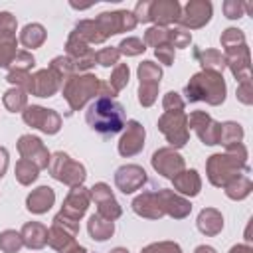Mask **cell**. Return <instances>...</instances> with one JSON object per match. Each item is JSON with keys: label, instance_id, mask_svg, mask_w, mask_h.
Instances as JSON below:
<instances>
[{"label": "cell", "instance_id": "obj_1", "mask_svg": "<svg viewBox=\"0 0 253 253\" xmlns=\"http://www.w3.org/2000/svg\"><path fill=\"white\" fill-rule=\"evenodd\" d=\"M206 172H208V180L215 188H223L233 178L247 174L249 172L247 148L243 146V142L225 146V152L211 154L206 162Z\"/></svg>", "mask_w": 253, "mask_h": 253}, {"label": "cell", "instance_id": "obj_2", "mask_svg": "<svg viewBox=\"0 0 253 253\" xmlns=\"http://www.w3.org/2000/svg\"><path fill=\"white\" fill-rule=\"evenodd\" d=\"M87 125L101 134H117L125 128V109L111 97H95L85 113Z\"/></svg>", "mask_w": 253, "mask_h": 253}, {"label": "cell", "instance_id": "obj_3", "mask_svg": "<svg viewBox=\"0 0 253 253\" xmlns=\"http://www.w3.org/2000/svg\"><path fill=\"white\" fill-rule=\"evenodd\" d=\"M225 93H227V87H225L223 75L210 69H202L194 73L188 85L184 87V95L190 103L206 101L211 107L221 105L225 101Z\"/></svg>", "mask_w": 253, "mask_h": 253}, {"label": "cell", "instance_id": "obj_4", "mask_svg": "<svg viewBox=\"0 0 253 253\" xmlns=\"http://www.w3.org/2000/svg\"><path fill=\"white\" fill-rule=\"evenodd\" d=\"M101 79L93 73H73L61 85V95L71 111H81L91 99L99 97Z\"/></svg>", "mask_w": 253, "mask_h": 253}, {"label": "cell", "instance_id": "obj_5", "mask_svg": "<svg viewBox=\"0 0 253 253\" xmlns=\"http://www.w3.org/2000/svg\"><path fill=\"white\" fill-rule=\"evenodd\" d=\"M47 170L51 174V178H55L57 182L75 188V186H83L85 178H87V170L81 162L73 160L67 152H53L47 164Z\"/></svg>", "mask_w": 253, "mask_h": 253}, {"label": "cell", "instance_id": "obj_6", "mask_svg": "<svg viewBox=\"0 0 253 253\" xmlns=\"http://www.w3.org/2000/svg\"><path fill=\"white\" fill-rule=\"evenodd\" d=\"M158 130L166 136L170 142V148H182L188 138H190V128H188V115L186 111H176V113H162L158 119Z\"/></svg>", "mask_w": 253, "mask_h": 253}, {"label": "cell", "instance_id": "obj_7", "mask_svg": "<svg viewBox=\"0 0 253 253\" xmlns=\"http://www.w3.org/2000/svg\"><path fill=\"white\" fill-rule=\"evenodd\" d=\"M79 233V221L69 219L61 213H57L47 229V245L55 249L57 253H63L75 243V237Z\"/></svg>", "mask_w": 253, "mask_h": 253}, {"label": "cell", "instance_id": "obj_8", "mask_svg": "<svg viewBox=\"0 0 253 253\" xmlns=\"http://www.w3.org/2000/svg\"><path fill=\"white\" fill-rule=\"evenodd\" d=\"M22 119L28 126L38 128L45 134H55L61 128V117L53 109H45L42 105H28L22 111Z\"/></svg>", "mask_w": 253, "mask_h": 253}, {"label": "cell", "instance_id": "obj_9", "mask_svg": "<svg viewBox=\"0 0 253 253\" xmlns=\"http://www.w3.org/2000/svg\"><path fill=\"white\" fill-rule=\"evenodd\" d=\"M97 28L101 30V34L105 38H111L115 34H123V32H130L136 28V18L132 12L128 10H113V12H101L95 18Z\"/></svg>", "mask_w": 253, "mask_h": 253}, {"label": "cell", "instance_id": "obj_10", "mask_svg": "<svg viewBox=\"0 0 253 253\" xmlns=\"http://www.w3.org/2000/svg\"><path fill=\"white\" fill-rule=\"evenodd\" d=\"M150 164H152V168H154L160 176H164V178H168V180H172V178L178 176L182 170H186L184 156H182L176 148H170V146L158 148V150L152 154Z\"/></svg>", "mask_w": 253, "mask_h": 253}, {"label": "cell", "instance_id": "obj_11", "mask_svg": "<svg viewBox=\"0 0 253 253\" xmlns=\"http://www.w3.org/2000/svg\"><path fill=\"white\" fill-rule=\"evenodd\" d=\"M211 2L210 0H190L182 14H180V28L182 30H198V28H204L210 20H211Z\"/></svg>", "mask_w": 253, "mask_h": 253}, {"label": "cell", "instance_id": "obj_12", "mask_svg": "<svg viewBox=\"0 0 253 253\" xmlns=\"http://www.w3.org/2000/svg\"><path fill=\"white\" fill-rule=\"evenodd\" d=\"M89 194H91V200L97 204V213H99L101 217H105V219H109V221H115V219L121 217L123 208H121L119 202L115 200L113 190H111L109 184L97 182V184H93V188L89 190Z\"/></svg>", "mask_w": 253, "mask_h": 253}, {"label": "cell", "instance_id": "obj_13", "mask_svg": "<svg viewBox=\"0 0 253 253\" xmlns=\"http://www.w3.org/2000/svg\"><path fill=\"white\" fill-rule=\"evenodd\" d=\"M188 128H192L206 146H213L219 140V123L206 111H192L188 115Z\"/></svg>", "mask_w": 253, "mask_h": 253}, {"label": "cell", "instance_id": "obj_14", "mask_svg": "<svg viewBox=\"0 0 253 253\" xmlns=\"http://www.w3.org/2000/svg\"><path fill=\"white\" fill-rule=\"evenodd\" d=\"M63 85V79L53 71V69H40L34 75H30V83L26 87V93L36 95V97H53L59 87Z\"/></svg>", "mask_w": 253, "mask_h": 253}, {"label": "cell", "instance_id": "obj_15", "mask_svg": "<svg viewBox=\"0 0 253 253\" xmlns=\"http://www.w3.org/2000/svg\"><path fill=\"white\" fill-rule=\"evenodd\" d=\"M18 152H20V156L24 160L34 162L40 170L42 168H47L49 158H51V154L45 148V144L42 142V138H38L34 134H22L18 138Z\"/></svg>", "mask_w": 253, "mask_h": 253}, {"label": "cell", "instance_id": "obj_16", "mask_svg": "<svg viewBox=\"0 0 253 253\" xmlns=\"http://www.w3.org/2000/svg\"><path fill=\"white\" fill-rule=\"evenodd\" d=\"M144 136H146V130L138 121H126L125 132L119 140V154L125 158L136 156L144 148Z\"/></svg>", "mask_w": 253, "mask_h": 253}, {"label": "cell", "instance_id": "obj_17", "mask_svg": "<svg viewBox=\"0 0 253 253\" xmlns=\"http://www.w3.org/2000/svg\"><path fill=\"white\" fill-rule=\"evenodd\" d=\"M89 204H91V194H89V190H87L85 186H75V188H71L69 194L65 196L59 213L65 215V217H69V219L79 221V219L85 215Z\"/></svg>", "mask_w": 253, "mask_h": 253}, {"label": "cell", "instance_id": "obj_18", "mask_svg": "<svg viewBox=\"0 0 253 253\" xmlns=\"http://www.w3.org/2000/svg\"><path fill=\"white\" fill-rule=\"evenodd\" d=\"M146 184V172L138 164H125L115 172V186L123 194H132Z\"/></svg>", "mask_w": 253, "mask_h": 253}, {"label": "cell", "instance_id": "obj_19", "mask_svg": "<svg viewBox=\"0 0 253 253\" xmlns=\"http://www.w3.org/2000/svg\"><path fill=\"white\" fill-rule=\"evenodd\" d=\"M180 14H182V8L176 0H150L148 20L154 22V26L168 28L170 24H178Z\"/></svg>", "mask_w": 253, "mask_h": 253}, {"label": "cell", "instance_id": "obj_20", "mask_svg": "<svg viewBox=\"0 0 253 253\" xmlns=\"http://www.w3.org/2000/svg\"><path fill=\"white\" fill-rule=\"evenodd\" d=\"M223 57H225V67L231 69L233 77H235L239 83L251 79V57H249V47H247V43L241 45V47H237V49L225 51Z\"/></svg>", "mask_w": 253, "mask_h": 253}, {"label": "cell", "instance_id": "obj_21", "mask_svg": "<svg viewBox=\"0 0 253 253\" xmlns=\"http://www.w3.org/2000/svg\"><path fill=\"white\" fill-rule=\"evenodd\" d=\"M158 196H160V202H162V208H164V215H170L174 219H184L190 215L192 211V204L188 198L176 194L174 190H168V188H162L158 190Z\"/></svg>", "mask_w": 253, "mask_h": 253}, {"label": "cell", "instance_id": "obj_22", "mask_svg": "<svg viewBox=\"0 0 253 253\" xmlns=\"http://www.w3.org/2000/svg\"><path fill=\"white\" fill-rule=\"evenodd\" d=\"M130 206H132V211L136 215H140V217H146V219H160V217H164V208H162L158 190L156 192H142V194H138L132 200Z\"/></svg>", "mask_w": 253, "mask_h": 253}, {"label": "cell", "instance_id": "obj_23", "mask_svg": "<svg viewBox=\"0 0 253 253\" xmlns=\"http://www.w3.org/2000/svg\"><path fill=\"white\" fill-rule=\"evenodd\" d=\"M55 204V192L49 186H40L36 190H32L26 198V208L30 213L42 215L45 211H49V208Z\"/></svg>", "mask_w": 253, "mask_h": 253}, {"label": "cell", "instance_id": "obj_24", "mask_svg": "<svg viewBox=\"0 0 253 253\" xmlns=\"http://www.w3.org/2000/svg\"><path fill=\"white\" fill-rule=\"evenodd\" d=\"M172 184H174V192L184 198H194L202 190V178H200L198 170H194V168L182 170L178 176L172 178Z\"/></svg>", "mask_w": 253, "mask_h": 253}, {"label": "cell", "instance_id": "obj_25", "mask_svg": "<svg viewBox=\"0 0 253 253\" xmlns=\"http://www.w3.org/2000/svg\"><path fill=\"white\" fill-rule=\"evenodd\" d=\"M20 235H22V241H24V247L28 249H43L47 245V227L40 221H28L22 225L20 229Z\"/></svg>", "mask_w": 253, "mask_h": 253}, {"label": "cell", "instance_id": "obj_26", "mask_svg": "<svg viewBox=\"0 0 253 253\" xmlns=\"http://www.w3.org/2000/svg\"><path fill=\"white\" fill-rule=\"evenodd\" d=\"M196 225H198V229H200L204 235L213 237V235H217V233L223 229V215H221V211L215 210V208H204V210L198 213Z\"/></svg>", "mask_w": 253, "mask_h": 253}, {"label": "cell", "instance_id": "obj_27", "mask_svg": "<svg viewBox=\"0 0 253 253\" xmlns=\"http://www.w3.org/2000/svg\"><path fill=\"white\" fill-rule=\"evenodd\" d=\"M194 57L198 59L202 69H210V71H217V73H221L225 69V57L219 49H196Z\"/></svg>", "mask_w": 253, "mask_h": 253}, {"label": "cell", "instance_id": "obj_28", "mask_svg": "<svg viewBox=\"0 0 253 253\" xmlns=\"http://www.w3.org/2000/svg\"><path fill=\"white\" fill-rule=\"evenodd\" d=\"M87 231L95 241H107L115 233V221H109L99 213H93L87 221Z\"/></svg>", "mask_w": 253, "mask_h": 253}, {"label": "cell", "instance_id": "obj_29", "mask_svg": "<svg viewBox=\"0 0 253 253\" xmlns=\"http://www.w3.org/2000/svg\"><path fill=\"white\" fill-rule=\"evenodd\" d=\"M45 38H47L45 28L42 24H36V22L34 24H26L22 28V32H20V43L24 47H30V49L40 47L45 42Z\"/></svg>", "mask_w": 253, "mask_h": 253}, {"label": "cell", "instance_id": "obj_30", "mask_svg": "<svg viewBox=\"0 0 253 253\" xmlns=\"http://www.w3.org/2000/svg\"><path fill=\"white\" fill-rule=\"evenodd\" d=\"M251 190H253V182L249 180V176H237V178H233L231 182H227L225 186H223V192H225V196L229 198V200H245L249 194H251Z\"/></svg>", "mask_w": 253, "mask_h": 253}, {"label": "cell", "instance_id": "obj_31", "mask_svg": "<svg viewBox=\"0 0 253 253\" xmlns=\"http://www.w3.org/2000/svg\"><path fill=\"white\" fill-rule=\"evenodd\" d=\"M237 142H243V126L235 121L219 123V140H217V144L231 146V144H237Z\"/></svg>", "mask_w": 253, "mask_h": 253}, {"label": "cell", "instance_id": "obj_32", "mask_svg": "<svg viewBox=\"0 0 253 253\" xmlns=\"http://www.w3.org/2000/svg\"><path fill=\"white\" fill-rule=\"evenodd\" d=\"M73 32H77L89 45H93V43H103V42L107 40V38L101 34V30L97 28L95 20H81V22H77L75 28H73Z\"/></svg>", "mask_w": 253, "mask_h": 253}, {"label": "cell", "instance_id": "obj_33", "mask_svg": "<svg viewBox=\"0 0 253 253\" xmlns=\"http://www.w3.org/2000/svg\"><path fill=\"white\" fill-rule=\"evenodd\" d=\"M2 103L10 113H22L28 107V93L20 87H12L4 93Z\"/></svg>", "mask_w": 253, "mask_h": 253}, {"label": "cell", "instance_id": "obj_34", "mask_svg": "<svg viewBox=\"0 0 253 253\" xmlns=\"http://www.w3.org/2000/svg\"><path fill=\"white\" fill-rule=\"evenodd\" d=\"M14 176H16V180H18L22 186H30L32 182H36V180H38V176H40V168H38L34 162L20 158V160L16 162Z\"/></svg>", "mask_w": 253, "mask_h": 253}, {"label": "cell", "instance_id": "obj_35", "mask_svg": "<svg viewBox=\"0 0 253 253\" xmlns=\"http://www.w3.org/2000/svg\"><path fill=\"white\" fill-rule=\"evenodd\" d=\"M136 75H138V83H160L162 79V67L150 59L138 63V69H136Z\"/></svg>", "mask_w": 253, "mask_h": 253}, {"label": "cell", "instance_id": "obj_36", "mask_svg": "<svg viewBox=\"0 0 253 253\" xmlns=\"http://www.w3.org/2000/svg\"><path fill=\"white\" fill-rule=\"evenodd\" d=\"M128 77H130V69H128V65H126V63H117L107 83H109V87L113 89V93L117 95L119 91H123V89L128 85Z\"/></svg>", "mask_w": 253, "mask_h": 253}, {"label": "cell", "instance_id": "obj_37", "mask_svg": "<svg viewBox=\"0 0 253 253\" xmlns=\"http://www.w3.org/2000/svg\"><path fill=\"white\" fill-rule=\"evenodd\" d=\"M24 247L22 235L16 229H4L0 233V251L4 253H18Z\"/></svg>", "mask_w": 253, "mask_h": 253}, {"label": "cell", "instance_id": "obj_38", "mask_svg": "<svg viewBox=\"0 0 253 253\" xmlns=\"http://www.w3.org/2000/svg\"><path fill=\"white\" fill-rule=\"evenodd\" d=\"M219 42H221L223 53H225V51H231V49H237V47L245 45V36H243V32L237 30V28H227V30L221 34Z\"/></svg>", "mask_w": 253, "mask_h": 253}, {"label": "cell", "instance_id": "obj_39", "mask_svg": "<svg viewBox=\"0 0 253 253\" xmlns=\"http://www.w3.org/2000/svg\"><path fill=\"white\" fill-rule=\"evenodd\" d=\"M117 49H119V53H121V55L134 57V55H140V53L146 49V45H144V42H142L140 38L130 36V38H125V40L117 45Z\"/></svg>", "mask_w": 253, "mask_h": 253}, {"label": "cell", "instance_id": "obj_40", "mask_svg": "<svg viewBox=\"0 0 253 253\" xmlns=\"http://www.w3.org/2000/svg\"><path fill=\"white\" fill-rule=\"evenodd\" d=\"M144 45H150V47H158L162 43H168V28H162V26H150L146 32H144Z\"/></svg>", "mask_w": 253, "mask_h": 253}, {"label": "cell", "instance_id": "obj_41", "mask_svg": "<svg viewBox=\"0 0 253 253\" xmlns=\"http://www.w3.org/2000/svg\"><path fill=\"white\" fill-rule=\"evenodd\" d=\"M160 83H138V103L142 107H152L158 99Z\"/></svg>", "mask_w": 253, "mask_h": 253}, {"label": "cell", "instance_id": "obj_42", "mask_svg": "<svg viewBox=\"0 0 253 253\" xmlns=\"http://www.w3.org/2000/svg\"><path fill=\"white\" fill-rule=\"evenodd\" d=\"M49 69H53V71H55L63 81L75 73L73 59H71V57H67V55H57V57H53V59H51V63H49Z\"/></svg>", "mask_w": 253, "mask_h": 253}, {"label": "cell", "instance_id": "obj_43", "mask_svg": "<svg viewBox=\"0 0 253 253\" xmlns=\"http://www.w3.org/2000/svg\"><path fill=\"white\" fill-rule=\"evenodd\" d=\"M168 43L176 49H184L192 43V34L182 28H168Z\"/></svg>", "mask_w": 253, "mask_h": 253}, {"label": "cell", "instance_id": "obj_44", "mask_svg": "<svg viewBox=\"0 0 253 253\" xmlns=\"http://www.w3.org/2000/svg\"><path fill=\"white\" fill-rule=\"evenodd\" d=\"M34 65H36V57H34L30 51L20 49V51L16 53V57L12 59L8 71H28V73H30V69H32Z\"/></svg>", "mask_w": 253, "mask_h": 253}, {"label": "cell", "instance_id": "obj_45", "mask_svg": "<svg viewBox=\"0 0 253 253\" xmlns=\"http://www.w3.org/2000/svg\"><path fill=\"white\" fill-rule=\"evenodd\" d=\"M18 42L16 38H10V40H0V67H10L12 59L16 57L18 53Z\"/></svg>", "mask_w": 253, "mask_h": 253}, {"label": "cell", "instance_id": "obj_46", "mask_svg": "<svg viewBox=\"0 0 253 253\" xmlns=\"http://www.w3.org/2000/svg\"><path fill=\"white\" fill-rule=\"evenodd\" d=\"M16 28H18L16 18L10 12H0V40L16 38Z\"/></svg>", "mask_w": 253, "mask_h": 253}, {"label": "cell", "instance_id": "obj_47", "mask_svg": "<svg viewBox=\"0 0 253 253\" xmlns=\"http://www.w3.org/2000/svg\"><path fill=\"white\" fill-rule=\"evenodd\" d=\"M95 55H97V63L103 65V67H115L121 59V53H119L117 47H103Z\"/></svg>", "mask_w": 253, "mask_h": 253}, {"label": "cell", "instance_id": "obj_48", "mask_svg": "<svg viewBox=\"0 0 253 253\" xmlns=\"http://www.w3.org/2000/svg\"><path fill=\"white\" fill-rule=\"evenodd\" d=\"M186 103L184 99L180 97V93L176 91H168L164 97H162V109L164 113H176V111H184Z\"/></svg>", "mask_w": 253, "mask_h": 253}, {"label": "cell", "instance_id": "obj_49", "mask_svg": "<svg viewBox=\"0 0 253 253\" xmlns=\"http://www.w3.org/2000/svg\"><path fill=\"white\" fill-rule=\"evenodd\" d=\"M140 253H182V247L174 241H158V243L146 245Z\"/></svg>", "mask_w": 253, "mask_h": 253}, {"label": "cell", "instance_id": "obj_50", "mask_svg": "<svg viewBox=\"0 0 253 253\" xmlns=\"http://www.w3.org/2000/svg\"><path fill=\"white\" fill-rule=\"evenodd\" d=\"M243 12H245L243 2H239V0H225L223 2V14H225V18L237 20V18L243 16Z\"/></svg>", "mask_w": 253, "mask_h": 253}, {"label": "cell", "instance_id": "obj_51", "mask_svg": "<svg viewBox=\"0 0 253 253\" xmlns=\"http://www.w3.org/2000/svg\"><path fill=\"white\" fill-rule=\"evenodd\" d=\"M154 55L158 57V61L162 65H172L174 63V47L170 43H162V45L154 47Z\"/></svg>", "mask_w": 253, "mask_h": 253}, {"label": "cell", "instance_id": "obj_52", "mask_svg": "<svg viewBox=\"0 0 253 253\" xmlns=\"http://www.w3.org/2000/svg\"><path fill=\"white\" fill-rule=\"evenodd\" d=\"M6 81L12 83L14 87H20V89L26 91V87H28V83H30V73H28V71H8Z\"/></svg>", "mask_w": 253, "mask_h": 253}, {"label": "cell", "instance_id": "obj_53", "mask_svg": "<svg viewBox=\"0 0 253 253\" xmlns=\"http://www.w3.org/2000/svg\"><path fill=\"white\" fill-rule=\"evenodd\" d=\"M237 99L243 103V105H251L253 103V95H251V79L249 81H241L237 85Z\"/></svg>", "mask_w": 253, "mask_h": 253}, {"label": "cell", "instance_id": "obj_54", "mask_svg": "<svg viewBox=\"0 0 253 253\" xmlns=\"http://www.w3.org/2000/svg\"><path fill=\"white\" fill-rule=\"evenodd\" d=\"M148 12H150V0H140L136 6H134V18H136V22H142V24H146V22H150L148 20Z\"/></svg>", "mask_w": 253, "mask_h": 253}, {"label": "cell", "instance_id": "obj_55", "mask_svg": "<svg viewBox=\"0 0 253 253\" xmlns=\"http://www.w3.org/2000/svg\"><path fill=\"white\" fill-rule=\"evenodd\" d=\"M6 170H8V150L0 146V178L6 174Z\"/></svg>", "mask_w": 253, "mask_h": 253}, {"label": "cell", "instance_id": "obj_56", "mask_svg": "<svg viewBox=\"0 0 253 253\" xmlns=\"http://www.w3.org/2000/svg\"><path fill=\"white\" fill-rule=\"evenodd\" d=\"M229 253H253V249L247 243H239V245H233L229 249Z\"/></svg>", "mask_w": 253, "mask_h": 253}, {"label": "cell", "instance_id": "obj_57", "mask_svg": "<svg viewBox=\"0 0 253 253\" xmlns=\"http://www.w3.org/2000/svg\"><path fill=\"white\" fill-rule=\"evenodd\" d=\"M63 253H87V249L83 247V245H79V243H73L69 249H65Z\"/></svg>", "mask_w": 253, "mask_h": 253}, {"label": "cell", "instance_id": "obj_58", "mask_svg": "<svg viewBox=\"0 0 253 253\" xmlns=\"http://www.w3.org/2000/svg\"><path fill=\"white\" fill-rule=\"evenodd\" d=\"M194 253H215V249L210 247V245H198V247L194 249Z\"/></svg>", "mask_w": 253, "mask_h": 253}, {"label": "cell", "instance_id": "obj_59", "mask_svg": "<svg viewBox=\"0 0 253 253\" xmlns=\"http://www.w3.org/2000/svg\"><path fill=\"white\" fill-rule=\"evenodd\" d=\"M109 253H128V249H125V247H115V249H111Z\"/></svg>", "mask_w": 253, "mask_h": 253}]
</instances>
